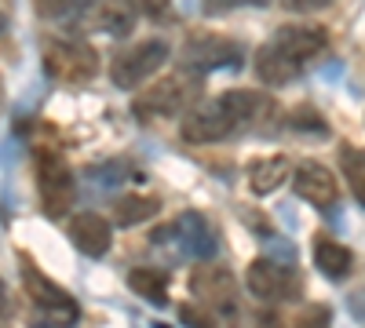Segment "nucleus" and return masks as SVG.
<instances>
[{"label": "nucleus", "mask_w": 365, "mask_h": 328, "mask_svg": "<svg viewBox=\"0 0 365 328\" xmlns=\"http://www.w3.org/2000/svg\"><path fill=\"white\" fill-rule=\"evenodd\" d=\"M325 48H329V33L322 26H282L256 51V77L270 88L292 84Z\"/></svg>", "instance_id": "nucleus-1"}, {"label": "nucleus", "mask_w": 365, "mask_h": 328, "mask_svg": "<svg viewBox=\"0 0 365 328\" xmlns=\"http://www.w3.org/2000/svg\"><path fill=\"white\" fill-rule=\"evenodd\" d=\"M201 95V84H197V73H172V77H161L154 84H146V92L135 95L132 110L135 117H175L182 110H190Z\"/></svg>", "instance_id": "nucleus-2"}, {"label": "nucleus", "mask_w": 365, "mask_h": 328, "mask_svg": "<svg viewBox=\"0 0 365 328\" xmlns=\"http://www.w3.org/2000/svg\"><path fill=\"white\" fill-rule=\"evenodd\" d=\"M168 63V44L165 41H139L125 51H117L113 55V63H110V80L117 88H125V92H132V88L146 84L150 77H154L161 66Z\"/></svg>", "instance_id": "nucleus-3"}, {"label": "nucleus", "mask_w": 365, "mask_h": 328, "mask_svg": "<svg viewBox=\"0 0 365 328\" xmlns=\"http://www.w3.org/2000/svg\"><path fill=\"white\" fill-rule=\"evenodd\" d=\"M44 70L55 80L84 84L99 73V55L84 41H48L44 44Z\"/></svg>", "instance_id": "nucleus-4"}, {"label": "nucleus", "mask_w": 365, "mask_h": 328, "mask_svg": "<svg viewBox=\"0 0 365 328\" xmlns=\"http://www.w3.org/2000/svg\"><path fill=\"white\" fill-rule=\"evenodd\" d=\"M245 285L256 300L263 303H289L299 295V277L292 266L278 263V259H256L245 274Z\"/></svg>", "instance_id": "nucleus-5"}, {"label": "nucleus", "mask_w": 365, "mask_h": 328, "mask_svg": "<svg viewBox=\"0 0 365 328\" xmlns=\"http://www.w3.org/2000/svg\"><path fill=\"white\" fill-rule=\"evenodd\" d=\"M179 132H182V139H187V142L205 146V142H220V139H227V135H234L241 128L234 121V113L227 110V102L223 99H212L205 106H194L187 117H182Z\"/></svg>", "instance_id": "nucleus-6"}, {"label": "nucleus", "mask_w": 365, "mask_h": 328, "mask_svg": "<svg viewBox=\"0 0 365 328\" xmlns=\"http://www.w3.org/2000/svg\"><path fill=\"white\" fill-rule=\"evenodd\" d=\"M179 63L187 73H208V70H220V66H237L241 55H237V44L220 37V33H194L182 44Z\"/></svg>", "instance_id": "nucleus-7"}, {"label": "nucleus", "mask_w": 365, "mask_h": 328, "mask_svg": "<svg viewBox=\"0 0 365 328\" xmlns=\"http://www.w3.org/2000/svg\"><path fill=\"white\" fill-rule=\"evenodd\" d=\"M190 288L194 295L223 317H237V295H234V274L220 263H201L190 274Z\"/></svg>", "instance_id": "nucleus-8"}, {"label": "nucleus", "mask_w": 365, "mask_h": 328, "mask_svg": "<svg viewBox=\"0 0 365 328\" xmlns=\"http://www.w3.org/2000/svg\"><path fill=\"white\" fill-rule=\"evenodd\" d=\"M37 190H41V201H44V212L48 216H66L70 204L77 197V186H73V171L51 157V154H41L37 157Z\"/></svg>", "instance_id": "nucleus-9"}, {"label": "nucleus", "mask_w": 365, "mask_h": 328, "mask_svg": "<svg viewBox=\"0 0 365 328\" xmlns=\"http://www.w3.org/2000/svg\"><path fill=\"white\" fill-rule=\"evenodd\" d=\"M22 281H26V295L34 300V307H37L44 317H51V321H58V324H73V321L81 317L77 303H73L55 281H48L37 266L22 263Z\"/></svg>", "instance_id": "nucleus-10"}, {"label": "nucleus", "mask_w": 365, "mask_h": 328, "mask_svg": "<svg viewBox=\"0 0 365 328\" xmlns=\"http://www.w3.org/2000/svg\"><path fill=\"white\" fill-rule=\"evenodd\" d=\"M292 190L303 197V201H311L318 208H329L332 201H336V179H332V171L322 164V161H299L296 171H292Z\"/></svg>", "instance_id": "nucleus-11"}, {"label": "nucleus", "mask_w": 365, "mask_h": 328, "mask_svg": "<svg viewBox=\"0 0 365 328\" xmlns=\"http://www.w3.org/2000/svg\"><path fill=\"white\" fill-rule=\"evenodd\" d=\"M70 241L84 252V255H106L110 241H113V230L103 216L96 212H81L70 219Z\"/></svg>", "instance_id": "nucleus-12"}, {"label": "nucleus", "mask_w": 365, "mask_h": 328, "mask_svg": "<svg viewBox=\"0 0 365 328\" xmlns=\"http://www.w3.org/2000/svg\"><path fill=\"white\" fill-rule=\"evenodd\" d=\"M135 4L132 0H103L99 11H96V26L110 37H128L135 29Z\"/></svg>", "instance_id": "nucleus-13"}, {"label": "nucleus", "mask_w": 365, "mask_h": 328, "mask_svg": "<svg viewBox=\"0 0 365 328\" xmlns=\"http://www.w3.org/2000/svg\"><path fill=\"white\" fill-rule=\"evenodd\" d=\"M289 171H292L289 157L285 154H274V157H263V161H256L249 168V183H252L256 194H270V190H278L285 183Z\"/></svg>", "instance_id": "nucleus-14"}, {"label": "nucleus", "mask_w": 365, "mask_h": 328, "mask_svg": "<svg viewBox=\"0 0 365 328\" xmlns=\"http://www.w3.org/2000/svg\"><path fill=\"white\" fill-rule=\"evenodd\" d=\"M314 263H318V270H322L325 277L340 281V277H347V274H351L354 255H351L344 245L329 241V237H318V241H314Z\"/></svg>", "instance_id": "nucleus-15"}, {"label": "nucleus", "mask_w": 365, "mask_h": 328, "mask_svg": "<svg viewBox=\"0 0 365 328\" xmlns=\"http://www.w3.org/2000/svg\"><path fill=\"white\" fill-rule=\"evenodd\" d=\"M161 212V201L158 197H143V194H125L113 201V219L117 226H139L146 223L150 216Z\"/></svg>", "instance_id": "nucleus-16"}, {"label": "nucleus", "mask_w": 365, "mask_h": 328, "mask_svg": "<svg viewBox=\"0 0 365 328\" xmlns=\"http://www.w3.org/2000/svg\"><path fill=\"white\" fill-rule=\"evenodd\" d=\"M259 328H329V310L307 307L303 314H263Z\"/></svg>", "instance_id": "nucleus-17"}, {"label": "nucleus", "mask_w": 365, "mask_h": 328, "mask_svg": "<svg viewBox=\"0 0 365 328\" xmlns=\"http://www.w3.org/2000/svg\"><path fill=\"white\" fill-rule=\"evenodd\" d=\"M128 288L135 292V295H143V300H150V303H165L168 300V277L161 274V270H154V266H139V270H132L128 274Z\"/></svg>", "instance_id": "nucleus-18"}, {"label": "nucleus", "mask_w": 365, "mask_h": 328, "mask_svg": "<svg viewBox=\"0 0 365 328\" xmlns=\"http://www.w3.org/2000/svg\"><path fill=\"white\" fill-rule=\"evenodd\" d=\"M37 4V15L41 18H51V22H66V18H77L84 15L88 8L103 4V0H34Z\"/></svg>", "instance_id": "nucleus-19"}, {"label": "nucleus", "mask_w": 365, "mask_h": 328, "mask_svg": "<svg viewBox=\"0 0 365 328\" xmlns=\"http://www.w3.org/2000/svg\"><path fill=\"white\" fill-rule=\"evenodd\" d=\"M340 164L347 175V186L354 194V201L365 208V150H340Z\"/></svg>", "instance_id": "nucleus-20"}, {"label": "nucleus", "mask_w": 365, "mask_h": 328, "mask_svg": "<svg viewBox=\"0 0 365 328\" xmlns=\"http://www.w3.org/2000/svg\"><path fill=\"white\" fill-rule=\"evenodd\" d=\"M132 4L146 18H168V11H172V0H132Z\"/></svg>", "instance_id": "nucleus-21"}, {"label": "nucleus", "mask_w": 365, "mask_h": 328, "mask_svg": "<svg viewBox=\"0 0 365 328\" xmlns=\"http://www.w3.org/2000/svg\"><path fill=\"white\" fill-rule=\"evenodd\" d=\"M241 4H267V0H201V11L205 15H223V11H234Z\"/></svg>", "instance_id": "nucleus-22"}, {"label": "nucleus", "mask_w": 365, "mask_h": 328, "mask_svg": "<svg viewBox=\"0 0 365 328\" xmlns=\"http://www.w3.org/2000/svg\"><path fill=\"white\" fill-rule=\"evenodd\" d=\"M179 314H182V321H187L190 328H212V321L201 314V310H194V307H187V303H182L179 307Z\"/></svg>", "instance_id": "nucleus-23"}, {"label": "nucleus", "mask_w": 365, "mask_h": 328, "mask_svg": "<svg viewBox=\"0 0 365 328\" xmlns=\"http://www.w3.org/2000/svg\"><path fill=\"white\" fill-rule=\"evenodd\" d=\"M329 4L332 0H285V8H292V11H322Z\"/></svg>", "instance_id": "nucleus-24"}, {"label": "nucleus", "mask_w": 365, "mask_h": 328, "mask_svg": "<svg viewBox=\"0 0 365 328\" xmlns=\"http://www.w3.org/2000/svg\"><path fill=\"white\" fill-rule=\"evenodd\" d=\"M0 310H4V285H0Z\"/></svg>", "instance_id": "nucleus-25"}]
</instances>
